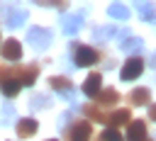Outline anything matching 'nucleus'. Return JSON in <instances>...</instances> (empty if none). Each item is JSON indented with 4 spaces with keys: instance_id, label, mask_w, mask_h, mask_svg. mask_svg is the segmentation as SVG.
Wrapping results in <instances>:
<instances>
[{
    "instance_id": "obj_25",
    "label": "nucleus",
    "mask_w": 156,
    "mask_h": 141,
    "mask_svg": "<svg viewBox=\"0 0 156 141\" xmlns=\"http://www.w3.org/2000/svg\"><path fill=\"white\" fill-rule=\"evenodd\" d=\"M115 34V27H105V29H98L95 32V39H110Z\"/></svg>"
},
{
    "instance_id": "obj_16",
    "label": "nucleus",
    "mask_w": 156,
    "mask_h": 141,
    "mask_svg": "<svg viewBox=\"0 0 156 141\" xmlns=\"http://www.w3.org/2000/svg\"><path fill=\"white\" fill-rule=\"evenodd\" d=\"M20 90H22V83H20L17 78H7V80L0 83V92H2L5 97H15Z\"/></svg>"
},
{
    "instance_id": "obj_10",
    "label": "nucleus",
    "mask_w": 156,
    "mask_h": 141,
    "mask_svg": "<svg viewBox=\"0 0 156 141\" xmlns=\"http://www.w3.org/2000/svg\"><path fill=\"white\" fill-rule=\"evenodd\" d=\"M27 39L34 44V49H44L51 41V32L49 29H41V27H32L29 34H27Z\"/></svg>"
},
{
    "instance_id": "obj_4",
    "label": "nucleus",
    "mask_w": 156,
    "mask_h": 141,
    "mask_svg": "<svg viewBox=\"0 0 156 141\" xmlns=\"http://www.w3.org/2000/svg\"><path fill=\"white\" fill-rule=\"evenodd\" d=\"M129 122H132V112H129L127 107H119V109L107 112V119H105V124H107L110 129H119L122 124H129Z\"/></svg>"
},
{
    "instance_id": "obj_21",
    "label": "nucleus",
    "mask_w": 156,
    "mask_h": 141,
    "mask_svg": "<svg viewBox=\"0 0 156 141\" xmlns=\"http://www.w3.org/2000/svg\"><path fill=\"white\" fill-rule=\"evenodd\" d=\"M139 15H141V19H154V17H156V5H154V2L139 5Z\"/></svg>"
},
{
    "instance_id": "obj_7",
    "label": "nucleus",
    "mask_w": 156,
    "mask_h": 141,
    "mask_svg": "<svg viewBox=\"0 0 156 141\" xmlns=\"http://www.w3.org/2000/svg\"><path fill=\"white\" fill-rule=\"evenodd\" d=\"M37 129H39V122H37L34 117L17 119V124H15V131H17V136H20V139H29V136H34V134H37Z\"/></svg>"
},
{
    "instance_id": "obj_22",
    "label": "nucleus",
    "mask_w": 156,
    "mask_h": 141,
    "mask_svg": "<svg viewBox=\"0 0 156 141\" xmlns=\"http://www.w3.org/2000/svg\"><path fill=\"white\" fill-rule=\"evenodd\" d=\"M34 2H39L44 7H56V10H66L68 7V0H34Z\"/></svg>"
},
{
    "instance_id": "obj_2",
    "label": "nucleus",
    "mask_w": 156,
    "mask_h": 141,
    "mask_svg": "<svg viewBox=\"0 0 156 141\" xmlns=\"http://www.w3.org/2000/svg\"><path fill=\"white\" fill-rule=\"evenodd\" d=\"M66 139L68 141H90L93 139V122L88 119H78L66 129Z\"/></svg>"
},
{
    "instance_id": "obj_15",
    "label": "nucleus",
    "mask_w": 156,
    "mask_h": 141,
    "mask_svg": "<svg viewBox=\"0 0 156 141\" xmlns=\"http://www.w3.org/2000/svg\"><path fill=\"white\" fill-rule=\"evenodd\" d=\"M80 24H83V15H66L61 19V27H63L66 34H76Z\"/></svg>"
},
{
    "instance_id": "obj_8",
    "label": "nucleus",
    "mask_w": 156,
    "mask_h": 141,
    "mask_svg": "<svg viewBox=\"0 0 156 141\" xmlns=\"http://www.w3.org/2000/svg\"><path fill=\"white\" fill-rule=\"evenodd\" d=\"M100 90H102V75H100L98 70H93V73L83 80V92H85L88 97H93V100H95Z\"/></svg>"
},
{
    "instance_id": "obj_1",
    "label": "nucleus",
    "mask_w": 156,
    "mask_h": 141,
    "mask_svg": "<svg viewBox=\"0 0 156 141\" xmlns=\"http://www.w3.org/2000/svg\"><path fill=\"white\" fill-rule=\"evenodd\" d=\"M73 63L76 66H80V68H88V66H93V63H98L100 61V51L98 49H93V46H85V44H78V41H73Z\"/></svg>"
},
{
    "instance_id": "obj_9",
    "label": "nucleus",
    "mask_w": 156,
    "mask_h": 141,
    "mask_svg": "<svg viewBox=\"0 0 156 141\" xmlns=\"http://www.w3.org/2000/svg\"><path fill=\"white\" fill-rule=\"evenodd\" d=\"M0 53L5 61H20L22 58V44L17 39H7L2 46H0Z\"/></svg>"
},
{
    "instance_id": "obj_11",
    "label": "nucleus",
    "mask_w": 156,
    "mask_h": 141,
    "mask_svg": "<svg viewBox=\"0 0 156 141\" xmlns=\"http://www.w3.org/2000/svg\"><path fill=\"white\" fill-rule=\"evenodd\" d=\"M49 85H51V90H56V92H61V95H66V97H71V92H73V83H71L66 75H54V78H49Z\"/></svg>"
},
{
    "instance_id": "obj_29",
    "label": "nucleus",
    "mask_w": 156,
    "mask_h": 141,
    "mask_svg": "<svg viewBox=\"0 0 156 141\" xmlns=\"http://www.w3.org/2000/svg\"><path fill=\"white\" fill-rule=\"evenodd\" d=\"M49 141H56V139H49Z\"/></svg>"
},
{
    "instance_id": "obj_17",
    "label": "nucleus",
    "mask_w": 156,
    "mask_h": 141,
    "mask_svg": "<svg viewBox=\"0 0 156 141\" xmlns=\"http://www.w3.org/2000/svg\"><path fill=\"white\" fill-rule=\"evenodd\" d=\"M119 46H122V51H127V53L136 56V53L144 49V41H141V39H136V36H127V39H124Z\"/></svg>"
},
{
    "instance_id": "obj_14",
    "label": "nucleus",
    "mask_w": 156,
    "mask_h": 141,
    "mask_svg": "<svg viewBox=\"0 0 156 141\" xmlns=\"http://www.w3.org/2000/svg\"><path fill=\"white\" fill-rule=\"evenodd\" d=\"M83 114L88 117V122H105V119H107V112H105L102 107H98L95 102L83 105Z\"/></svg>"
},
{
    "instance_id": "obj_19",
    "label": "nucleus",
    "mask_w": 156,
    "mask_h": 141,
    "mask_svg": "<svg viewBox=\"0 0 156 141\" xmlns=\"http://www.w3.org/2000/svg\"><path fill=\"white\" fill-rule=\"evenodd\" d=\"M24 19H27V12L24 10H12L7 15V27H20Z\"/></svg>"
},
{
    "instance_id": "obj_18",
    "label": "nucleus",
    "mask_w": 156,
    "mask_h": 141,
    "mask_svg": "<svg viewBox=\"0 0 156 141\" xmlns=\"http://www.w3.org/2000/svg\"><path fill=\"white\" fill-rule=\"evenodd\" d=\"M110 17H115V19H127L129 17V7L127 5H122V2H115V5H110Z\"/></svg>"
},
{
    "instance_id": "obj_23",
    "label": "nucleus",
    "mask_w": 156,
    "mask_h": 141,
    "mask_svg": "<svg viewBox=\"0 0 156 141\" xmlns=\"http://www.w3.org/2000/svg\"><path fill=\"white\" fill-rule=\"evenodd\" d=\"M49 105V97L46 95H34L32 100H29V107L32 109H41V107H46Z\"/></svg>"
},
{
    "instance_id": "obj_3",
    "label": "nucleus",
    "mask_w": 156,
    "mask_h": 141,
    "mask_svg": "<svg viewBox=\"0 0 156 141\" xmlns=\"http://www.w3.org/2000/svg\"><path fill=\"white\" fill-rule=\"evenodd\" d=\"M141 73H144V58H141V56H129V58L122 63L119 78H122V80H136Z\"/></svg>"
},
{
    "instance_id": "obj_13",
    "label": "nucleus",
    "mask_w": 156,
    "mask_h": 141,
    "mask_svg": "<svg viewBox=\"0 0 156 141\" xmlns=\"http://www.w3.org/2000/svg\"><path fill=\"white\" fill-rule=\"evenodd\" d=\"M39 78V63H27L22 66V73H20V83L22 85H34Z\"/></svg>"
},
{
    "instance_id": "obj_6",
    "label": "nucleus",
    "mask_w": 156,
    "mask_h": 141,
    "mask_svg": "<svg viewBox=\"0 0 156 141\" xmlns=\"http://www.w3.org/2000/svg\"><path fill=\"white\" fill-rule=\"evenodd\" d=\"M117 102H119V92H117L115 88H102V90L98 92V97H95V105L102 107V109H110V107H115Z\"/></svg>"
},
{
    "instance_id": "obj_20",
    "label": "nucleus",
    "mask_w": 156,
    "mask_h": 141,
    "mask_svg": "<svg viewBox=\"0 0 156 141\" xmlns=\"http://www.w3.org/2000/svg\"><path fill=\"white\" fill-rule=\"evenodd\" d=\"M98 141H124V136L117 131V129H105V131H100V136H98Z\"/></svg>"
},
{
    "instance_id": "obj_24",
    "label": "nucleus",
    "mask_w": 156,
    "mask_h": 141,
    "mask_svg": "<svg viewBox=\"0 0 156 141\" xmlns=\"http://www.w3.org/2000/svg\"><path fill=\"white\" fill-rule=\"evenodd\" d=\"M10 119H15V109H12V105H5L0 112V124H10Z\"/></svg>"
},
{
    "instance_id": "obj_12",
    "label": "nucleus",
    "mask_w": 156,
    "mask_h": 141,
    "mask_svg": "<svg viewBox=\"0 0 156 141\" xmlns=\"http://www.w3.org/2000/svg\"><path fill=\"white\" fill-rule=\"evenodd\" d=\"M127 102L134 105V107L149 105V102H151V92H149V88H134V90L127 95Z\"/></svg>"
},
{
    "instance_id": "obj_28",
    "label": "nucleus",
    "mask_w": 156,
    "mask_h": 141,
    "mask_svg": "<svg viewBox=\"0 0 156 141\" xmlns=\"http://www.w3.org/2000/svg\"><path fill=\"white\" fill-rule=\"evenodd\" d=\"M144 141H151V139H144Z\"/></svg>"
},
{
    "instance_id": "obj_5",
    "label": "nucleus",
    "mask_w": 156,
    "mask_h": 141,
    "mask_svg": "<svg viewBox=\"0 0 156 141\" xmlns=\"http://www.w3.org/2000/svg\"><path fill=\"white\" fill-rule=\"evenodd\" d=\"M144 139H146V122L144 119H132L127 124L124 141H144Z\"/></svg>"
},
{
    "instance_id": "obj_26",
    "label": "nucleus",
    "mask_w": 156,
    "mask_h": 141,
    "mask_svg": "<svg viewBox=\"0 0 156 141\" xmlns=\"http://www.w3.org/2000/svg\"><path fill=\"white\" fill-rule=\"evenodd\" d=\"M149 119L156 122V105H149Z\"/></svg>"
},
{
    "instance_id": "obj_27",
    "label": "nucleus",
    "mask_w": 156,
    "mask_h": 141,
    "mask_svg": "<svg viewBox=\"0 0 156 141\" xmlns=\"http://www.w3.org/2000/svg\"><path fill=\"white\" fill-rule=\"evenodd\" d=\"M151 66H154V68H156V53H154V56H151Z\"/></svg>"
}]
</instances>
